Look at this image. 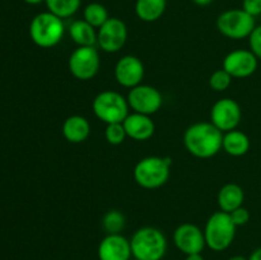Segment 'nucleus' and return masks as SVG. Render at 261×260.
Instances as JSON below:
<instances>
[{"instance_id":"f704fd0d","label":"nucleus","mask_w":261,"mask_h":260,"mask_svg":"<svg viewBox=\"0 0 261 260\" xmlns=\"http://www.w3.org/2000/svg\"><path fill=\"white\" fill-rule=\"evenodd\" d=\"M130 260H137V259H134V257H132V259H130Z\"/></svg>"},{"instance_id":"aec40b11","label":"nucleus","mask_w":261,"mask_h":260,"mask_svg":"<svg viewBox=\"0 0 261 260\" xmlns=\"http://www.w3.org/2000/svg\"><path fill=\"white\" fill-rule=\"evenodd\" d=\"M69 35L74 43L78 45V47L84 46H94L97 43V31L93 25L89 24L84 19L74 20L69 25Z\"/></svg>"},{"instance_id":"473e14b6","label":"nucleus","mask_w":261,"mask_h":260,"mask_svg":"<svg viewBox=\"0 0 261 260\" xmlns=\"http://www.w3.org/2000/svg\"><path fill=\"white\" fill-rule=\"evenodd\" d=\"M24 3H27V4L30 5H38L41 4V3H45V0H23Z\"/></svg>"},{"instance_id":"7c9ffc66","label":"nucleus","mask_w":261,"mask_h":260,"mask_svg":"<svg viewBox=\"0 0 261 260\" xmlns=\"http://www.w3.org/2000/svg\"><path fill=\"white\" fill-rule=\"evenodd\" d=\"M193 3L194 4L199 5V7H206V5L213 3V0H193Z\"/></svg>"},{"instance_id":"f03ea898","label":"nucleus","mask_w":261,"mask_h":260,"mask_svg":"<svg viewBox=\"0 0 261 260\" xmlns=\"http://www.w3.org/2000/svg\"><path fill=\"white\" fill-rule=\"evenodd\" d=\"M133 257L137 260H162L167 251V239L155 227H142L130 239Z\"/></svg>"},{"instance_id":"dca6fc26","label":"nucleus","mask_w":261,"mask_h":260,"mask_svg":"<svg viewBox=\"0 0 261 260\" xmlns=\"http://www.w3.org/2000/svg\"><path fill=\"white\" fill-rule=\"evenodd\" d=\"M126 135L132 139L138 142H145L150 139L155 132V125L150 116L139 114V112H132L122 121Z\"/></svg>"},{"instance_id":"9d476101","label":"nucleus","mask_w":261,"mask_h":260,"mask_svg":"<svg viewBox=\"0 0 261 260\" xmlns=\"http://www.w3.org/2000/svg\"><path fill=\"white\" fill-rule=\"evenodd\" d=\"M126 99L133 112H139L148 116L160 111L163 103L162 93L148 84H139L130 89Z\"/></svg>"},{"instance_id":"bb28decb","label":"nucleus","mask_w":261,"mask_h":260,"mask_svg":"<svg viewBox=\"0 0 261 260\" xmlns=\"http://www.w3.org/2000/svg\"><path fill=\"white\" fill-rule=\"evenodd\" d=\"M250 51L261 60V24L256 25L249 36Z\"/></svg>"},{"instance_id":"72a5a7b5","label":"nucleus","mask_w":261,"mask_h":260,"mask_svg":"<svg viewBox=\"0 0 261 260\" xmlns=\"http://www.w3.org/2000/svg\"><path fill=\"white\" fill-rule=\"evenodd\" d=\"M228 260H249V257L242 256V255H234V256H231Z\"/></svg>"},{"instance_id":"f3484780","label":"nucleus","mask_w":261,"mask_h":260,"mask_svg":"<svg viewBox=\"0 0 261 260\" xmlns=\"http://www.w3.org/2000/svg\"><path fill=\"white\" fill-rule=\"evenodd\" d=\"M91 134V124L81 115H71L66 117L63 124V135L69 143L79 144L88 139Z\"/></svg>"},{"instance_id":"39448f33","label":"nucleus","mask_w":261,"mask_h":260,"mask_svg":"<svg viewBox=\"0 0 261 260\" xmlns=\"http://www.w3.org/2000/svg\"><path fill=\"white\" fill-rule=\"evenodd\" d=\"M236 228L229 213L223 211L214 212L208 218L204 228L206 246L217 252L227 250L236 237Z\"/></svg>"},{"instance_id":"4468645a","label":"nucleus","mask_w":261,"mask_h":260,"mask_svg":"<svg viewBox=\"0 0 261 260\" xmlns=\"http://www.w3.org/2000/svg\"><path fill=\"white\" fill-rule=\"evenodd\" d=\"M115 79L125 88H134L144 78V64L134 55H125L115 65Z\"/></svg>"},{"instance_id":"412c9836","label":"nucleus","mask_w":261,"mask_h":260,"mask_svg":"<svg viewBox=\"0 0 261 260\" xmlns=\"http://www.w3.org/2000/svg\"><path fill=\"white\" fill-rule=\"evenodd\" d=\"M167 0H137L135 14L143 22L152 23L165 14Z\"/></svg>"},{"instance_id":"f8f14e48","label":"nucleus","mask_w":261,"mask_h":260,"mask_svg":"<svg viewBox=\"0 0 261 260\" xmlns=\"http://www.w3.org/2000/svg\"><path fill=\"white\" fill-rule=\"evenodd\" d=\"M175 246L185 255L201 254L206 246L204 231H201L196 224L182 223L173 232Z\"/></svg>"},{"instance_id":"6ab92c4d","label":"nucleus","mask_w":261,"mask_h":260,"mask_svg":"<svg viewBox=\"0 0 261 260\" xmlns=\"http://www.w3.org/2000/svg\"><path fill=\"white\" fill-rule=\"evenodd\" d=\"M224 152L232 157H241L245 155L250 149V138L241 130H231L223 134Z\"/></svg>"},{"instance_id":"a211bd4d","label":"nucleus","mask_w":261,"mask_h":260,"mask_svg":"<svg viewBox=\"0 0 261 260\" xmlns=\"http://www.w3.org/2000/svg\"><path fill=\"white\" fill-rule=\"evenodd\" d=\"M219 209L226 213H231L234 209L242 206L245 200V191L240 185L234 183H228L221 188L218 193Z\"/></svg>"},{"instance_id":"7ed1b4c3","label":"nucleus","mask_w":261,"mask_h":260,"mask_svg":"<svg viewBox=\"0 0 261 260\" xmlns=\"http://www.w3.org/2000/svg\"><path fill=\"white\" fill-rule=\"evenodd\" d=\"M172 160L170 157H149L142 158L134 167V180L144 189H158L165 185L170 178Z\"/></svg>"},{"instance_id":"cd10ccee","label":"nucleus","mask_w":261,"mask_h":260,"mask_svg":"<svg viewBox=\"0 0 261 260\" xmlns=\"http://www.w3.org/2000/svg\"><path fill=\"white\" fill-rule=\"evenodd\" d=\"M229 216H231L232 222H233L236 227L245 226L250 221V212L246 208H244V206H240V208L234 209L233 212L229 213Z\"/></svg>"},{"instance_id":"0eeeda50","label":"nucleus","mask_w":261,"mask_h":260,"mask_svg":"<svg viewBox=\"0 0 261 260\" xmlns=\"http://www.w3.org/2000/svg\"><path fill=\"white\" fill-rule=\"evenodd\" d=\"M256 27L255 18L247 14L244 9H229L219 14L217 19V28L219 32L231 40L249 38Z\"/></svg>"},{"instance_id":"4be33fe9","label":"nucleus","mask_w":261,"mask_h":260,"mask_svg":"<svg viewBox=\"0 0 261 260\" xmlns=\"http://www.w3.org/2000/svg\"><path fill=\"white\" fill-rule=\"evenodd\" d=\"M48 12L58 15L61 19L70 18L79 10L82 0H45Z\"/></svg>"},{"instance_id":"1a4fd4ad","label":"nucleus","mask_w":261,"mask_h":260,"mask_svg":"<svg viewBox=\"0 0 261 260\" xmlns=\"http://www.w3.org/2000/svg\"><path fill=\"white\" fill-rule=\"evenodd\" d=\"M126 40L127 27L120 18L110 17L107 22L97 31V45L105 53H117L124 47Z\"/></svg>"},{"instance_id":"b1692460","label":"nucleus","mask_w":261,"mask_h":260,"mask_svg":"<svg viewBox=\"0 0 261 260\" xmlns=\"http://www.w3.org/2000/svg\"><path fill=\"white\" fill-rule=\"evenodd\" d=\"M125 223H126L125 216L116 209L109 211L102 218V228L106 235L121 233L122 229L125 228Z\"/></svg>"},{"instance_id":"6e6552de","label":"nucleus","mask_w":261,"mask_h":260,"mask_svg":"<svg viewBox=\"0 0 261 260\" xmlns=\"http://www.w3.org/2000/svg\"><path fill=\"white\" fill-rule=\"evenodd\" d=\"M68 66L74 78L79 81H89L97 75L101 66L98 51L94 46L75 48L69 56Z\"/></svg>"},{"instance_id":"5701e85b","label":"nucleus","mask_w":261,"mask_h":260,"mask_svg":"<svg viewBox=\"0 0 261 260\" xmlns=\"http://www.w3.org/2000/svg\"><path fill=\"white\" fill-rule=\"evenodd\" d=\"M109 18V12L101 3H89L83 10V19L94 28L102 27Z\"/></svg>"},{"instance_id":"393cba45","label":"nucleus","mask_w":261,"mask_h":260,"mask_svg":"<svg viewBox=\"0 0 261 260\" xmlns=\"http://www.w3.org/2000/svg\"><path fill=\"white\" fill-rule=\"evenodd\" d=\"M231 83L232 76L229 75L223 68L214 71L211 75V78H209V86H211V88L216 92L226 91V89L229 88Z\"/></svg>"},{"instance_id":"2eb2a0df","label":"nucleus","mask_w":261,"mask_h":260,"mask_svg":"<svg viewBox=\"0 0 261 260\" xmlns=\"http://www.w3.org/2000/svg\"><path fill=\"white\" fill-rule=\"evenodd\" d=\"M97 255L99 260H130L133 256L130 240L121 233L106 235L99 242Z\"/></svg>"},{"instance_id":"423d86ee","label":"nucleus","mask_w":261,"mask_h":260,"mask_svg":"<svg viewBox=\"0 0 261 260\" xmlns=\"http://www.w3.org/2000/svg\"><path fill=\"white\" fill-rule=\"evenodd\" d=\"M129 103L122 94L115 91H102L94 97L92 110L97 119L105 124L122 122L129 115Z\"/></svg>"},{"instance_id":"ddd939ff","label":"nucleus","mask_w":261,"mask_h":260,"mask_svg":"<svg viewBox=\"0 0 261 260\" xmlns=\"http://www.w3.org/2000/svg\"><path fill=\"white\" fill-rule=\"evenodd\" d=\"M259 59L250 50H233L223 59V69L232 78H247L256 71Z\"/></svg>"},{"instance_id":"a878e982","label":"nucleus","mask_w":261,"mask_h":260,"mask_svg":"<svg viewBox=\"0 0 261 260\" xmlns=\"http://www.w3.org/2000/svg\"><path fill=\"white\" fill-rule=\"evenodd\" d=\"M126 132L122 125V122H115V124H109L105 130V138H106L107 143L111 145H119L124 143L125 138H126Z\"/></svg>"},{"instance_id":"f257e3e1","label":"nucleus","mask_w":261,"mask_h":260,"mask_svg":"<svg viewBox=\"0 0 261 260\" xmlns=\"http://www.w3.org/2000/svg\"><path fill=\"white\" fill-rule=\"evenodd\" d=\"M223 134L212 122H195L185 130L184 144L196 158H212L223 145Z\"/></svg>"},{"instance_id":"c756f323","label":"nucleus","mask_w":261,"mask_h":260,"mask_svg":"<svg viewBox=\"0 0 261 260\" xmlns=\"http://www.w3.org/2000/svg\"><path fill=\"white\" fill-rule=\"evenodd\" d=\"M249 260H261V246L255 249L249 256Z\"/></svg>"},{"instance_id":"9b49d317","label":"nucleus","mask_w":261,"mask_h":260,"mask_svg":"<svg viewBox=\"0 0 261 260\" xmlns=\"http://www.w3.org/2000/svg\"><path fill=\"white\" fill-rule=\"evenodd\" d=\"M242 119V111L239 102L233 98L218 99L212 106L211 122L222 133L234 130Z\"/></svg>"},{"instance_id":"20e7f679","label":"nucleus","mask_w":261,"mask_h":260,"mask_svg":"<svg viewBox=\"0 0 261 260\" xmlns=\"http://www.w3.org/2000/svg\"><path fill=\"white\" fill-rule=\"evenodd\" d=\"M64 33L65 25L63 19L48 10L40 13L31 20L30 37L38 47H54L63 40Z\"/></svg>"},{"instance_id":"c85d7f7f","label":"nucleus","mask_w":261,"mask_h":260,"mask_svg":"<svg viewBox=\"0 0 261 260\" xmlns=\"http://www.w3.org/2000/svg\"><path fill=\"white\" fill-rule=\"evenodd\" d=\"M242 9L251 17H257L261 14V0H244Z\"/></svg>"},{"instance_id":"2f4dec72","label":"nucleus","mask_w":261,"mask_h":260,"mask_svg":"<svg viewBox=\"0 0 261 260\" xmlns=\"http://www.w3.org/2000/svg\"><path fill=\"white\" fill-rule=\"evenodd\" d=\"M185 260H204V257L201 256V254H191L186 255Z\"/></svg>"}]
</instances>
